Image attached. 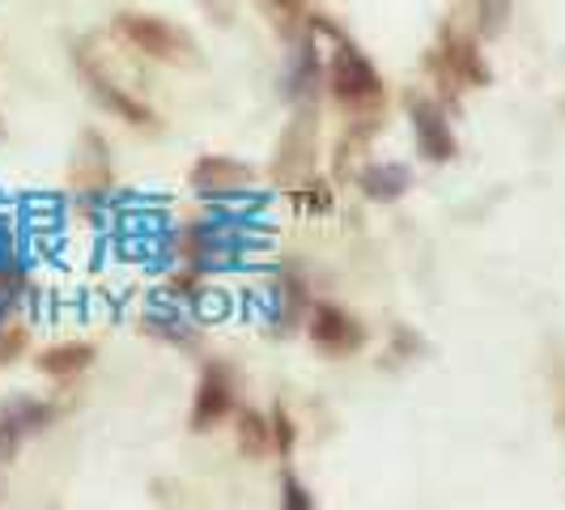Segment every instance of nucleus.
Returning <instances> with one entry per match:
<instances>
[{"label":"nucleus","instance_id":"nucleus-17","mask_svg":"<svg viewBox=\"0 0 565 510\" xmlns=\"http://www.w3.org/2000/svg\"><path fill=\"white\" fill-rule=\"evenodd\" d=\"M285 507L311 510V498H307V489H302L298 481H285Z\"/></svg>","mask_w":565,"mask_h":510},{"label":"nucleus","instance_id":"nucleus-8","mask_svg":"<svg viewBox=\"0 0 565 510\" xmlns=\"http://www.w3.org/2000/svg\"><path fill=\"white\" fill-rule=\"evenodd\" d=\"M255 170L238 158H226V153H204L196 167H192V192L200 196H234L243 188H252Z\"/></svg>","mask_w":565,"mask_h":510},{"label":"nucleus","instance_id":"nucleus-14","mask_svg":"<svg viewBox=\"0 0 565 510\" xmlns=\"http://www.w3.org/2000/svg\"><path fill=\"white\" fill-rule=\"evenodd\" d=\"M22 349H26V328H9V332H0V366L13 362Z\"/></svg>","mask_w":565,"mask_h":510},{"label":"nucleus","instance_id":"nucleus-9","mask_svg":"<svg viewBox=\"0 0 565 510\" xmlns=\"http://www.w3.org/2000/svg\"><path fill=\"white\" fill-rule=\"evenodd\" d=\"M94 362V349L89 344H56L39 358V370L52 374V379H68V374H82Z\"/></svg>","mask_w":565,"mask_h":510},{"label":"nucleus","instance_id":"nucleus-13","mask_svg":"<svg viewBox=\"0 0 565 510\" xmlns=\"http://www.w3.org/2000/svg\"><path fill=\"white\" fill-rule=\"evenodd\" d=\"M264 9L273 13V22L281 30H294L307 13V0H264Z\"/></svg>","mask_w":565,"mask_h":510},{"label":"nucleus","instance_id":"nucleus-11","mask_svg":"<svg viewBox=\"0 0 565 510\" xmlns=\"http://www.w3.org/2000/svg\"><path fill=\"white\" fill-rule=\"evenodd\" d=\"M238 451L247 455V459H259V455L273 447V425L264 422L259 413H252V408H243L238 413Z\"/></svg>","mask_w":565,"mask_h":510},{"label":"nucleus","instance_id":"nucleus-6","mask_svg":"<svg viewBox=\"0 0 565 510\" xmlns=\"http://www.w3.org/2000/svg\"><path fill=\"white\" fill-rule=\"evenodd\" d=\"M311 340L328 358H349L366 344V328L340 307H315L311 311Z\"/></svg>","mask_w":565,"mask_h":510},{"label":"nucleus","instance_id":"nucleus-5","mask_svg":"<svg viewBox=\"0 0 565 510\" xmlns=\"http://www.w3.org/2000/svg\"><path fill=\"white\" fill-rule=\"evenodd\" d=\"M413 137H417V153H422L425 162H434V167H443V162H451L455 153H459V141H455V128L451 119L443 115L438 103H429V98H413Z\"/></svg>","mask_w":565,"mask_h":510},{"label":"nucleus","instance_id":"nucleus-18","mask_svg":"<svg viewBox=\"0 0 565 510\" xmlns=\"http://www.w3.org/2000/svg\"><path fill=\"white\" fill-rule=\"evenodd\" d=\"M0 137H4V124H0Z\"/></svg>","mask_w":565,"mask_h":510},{"label":"nucleus","instance_id":"nucleus-15","mask_svg":"<svg viewBox=\"0 0 565 510\" xmlns=\"http://www.w3.org/2000/svg\"><path fill=\"white\" fill-rule=\"evenodd\" d=\"M273 434H277V451L289 455V447H294V425H289V417H285L281 408L273 413Z\"/></svg>","mask_w":565,"mask_h":510},{"label":"nucleus","instance_id":"nucleus-7","mask_svg":"<svg viewBox=\"0 0 565 510\" xmlns=\"http://www.w3.org/2000/svg\"><path fill=\"white\" fill-rule=\"evenodd\" d=\"M234 413V383H230V370L209 362L196 383V400H192V429H213L217 422H226Z\"/></svg>","mask_w":565,"mask_h":510},{"label":"nucleus","instance_id":"nucleus-16","mask_svg":"<svg viewBox=\"0 0 565 510\" xmlns=\"http://www.w3.org/2000/svg\"><path fill=\"white\" fill-rule=\"evenodd\" d=\"M18 438H22V434H18L13 425H9V422H0V464H4L9 455L18 451Z\"/></svg>","mask_w":565,"mask_h":510},{"label":"nucleus","instance_id":"nucleus-12","mask_svg":"<svg viewBox=\"0 0 565 510\" xmlns=\"http://www.w3.org/2000/svg\"><path fill=\"white\" fill-rule=\"evenodd\" d=\"M510 9H514V0H477V18H481L484 39H498L510 26Z\"/></svg>","mask_w":565,"mask_h":510},{"label":"nucleus","instance_id":"nucleus-3","mask_svg":"<svg viewBox=\"0 0 565 510\" xmlns=\"http://www.w3.org/2000/svg\"><path fill=\"white\" fill-rule=\"evenodd\" d=\"M315 149H319V124L315 111H302L289 128H285L281 145H277V162H273V179L281 188H298L315 167Z\"/></svg>","mask_w":565,"mask_h":510},{"label":"nucleus","instance_id":"nucleus-1","mask_svg":"<svg viewBox=\"0 0 565 510\" xmlns=\"http://www.w3.org/2000/svg\"><path fill=\"white\" fill-rule=\"evenodd\" d=\"M111 39L128 43L137 56L158 60L167 68H200L204 64L196 39L167 18H153V13H119L111 22Z\"/></svg>","mask_w":565,"mask_h":510},{"label":"nucleus","instance_id":"nucleus-4","mask_svg":"<svg viewBox=\"0 0 565 510\" xmlns=\"http://www.w3.org/2000/svg\"><path fill=\"white\" fill-rule=\"evenodd\" d=\"M434 68L447 85H489V64H484L477 39L459 34V30H443V47L434 56Z\"/></svg>","mask_w":565,"mask_h":510},{"label":"nucleus","instance_id":"nucleus-2","mask_svg":"<svg viewBox=\"0 0 565 510\" xmlns=\"http://www.w3.org/2000/svg\"><path fill=\"white\" fill-rule=\"evenodd\" d=\"M323 77H328L332 98H337L340 107H349V111H366V107H374L383 98V77L374 73V64L349 39H340V47L328 56Z\"/></svg>","mask_w":565,"mask_h":510},{"label":"nucleus","instance_id":"nucleus-10","mask_svg":"<svg viewBox=\"0 0 565 510\" xmlns=\"http://www.w3.org/2000/svg\"><path fill=\"white\" fill-rule=\"evenodd\" d=\"M362 192L370 200H399L408 192V170L404 167H366L362 170Z\"/></svg>","mask_w":565,"mask_h":510}]
</instances>
